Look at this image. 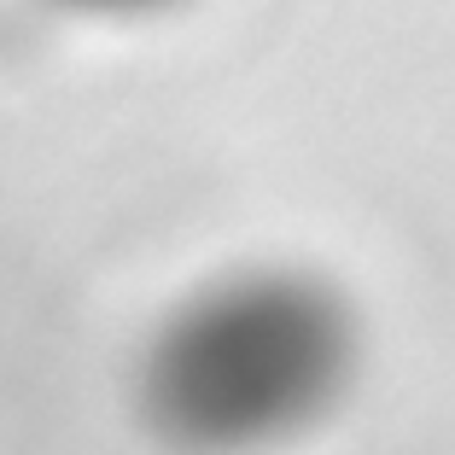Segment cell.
I'll list each match as a JSON object with an SVG mask.
<instances>
[{"label":"cell","instance_id":"6da1fadb","mask_svg":"<svg viewBox=\"0 0 455 455\" xmlns=\"http://www.w3.org/2000/svg\"><path fill=\"white\" fill-rule=\"evenodd\" d=\"M356 350V315L333 281L286 263L234 268L164 309L134 397L164 443L257 450L333 415Z\"/></svg>","mask_w":455,"mask_h":455},{"label":"cell","instance_id":"7a4b0ae2","mask_svg":"<svg viewBox=\"0 0 455 455\" xmlns=\"http://www.w3.org/2000/svg\"><path fill=\"white\" fill-rule=\"evenodd\" d=\"M70 12H94V18H147V12H164L175 0H59Z\"/></svg>","mask_w":455,"mask_h":455}]
</instances>
